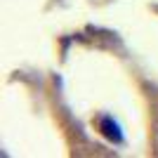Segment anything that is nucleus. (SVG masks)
<instances>
[{"label": "nucleus", "mask_w": 158, "mask_h": 158, "mask_svg": "<svg viewBox=\"0 0 158 158\" xmlns=\"http://www.w3.org/2000/svg\"><path fill=\"white\" fill-rule=\"evenodd\" d=\"M99 127H102V132H104L106 139H111V142H123V132H120L118 123H116L113 118L104 116V118L99 120Z\"/></svg>", "instance_id": "1"}]
</instances>
